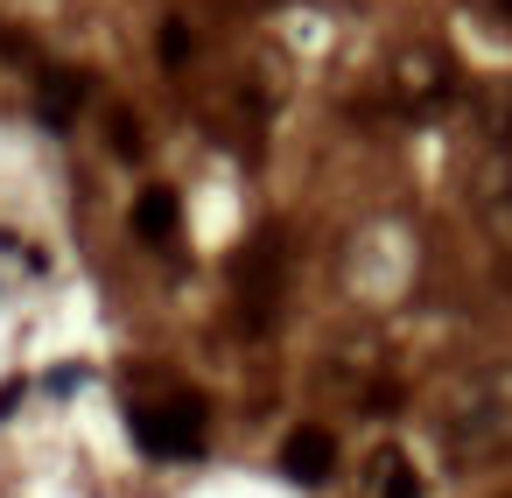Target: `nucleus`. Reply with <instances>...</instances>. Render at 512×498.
I'll return each instance as SVG.
<instances>
[{
	"label": "nucleus",
	"instance_id": "obj_1",
	"mask_svg": "<svg viewBox=\"0 0 512 498\" xmlns=\"http://www.w3.org/2000/svg\"><path fill=\"white\" fill-rule=\"evenodd\" d=\"M134 442L148 449V456H162V463H190V456H204V428H211V414H204V400L197 393H162V400H134Z\"/></svg>",
	"mask_w": 512,
	"mask_h": 498
},
{
	"label": "nucleus",
	"instance_id": "obj_2",
	"mask_svg": "<svg viewBox=\"0 0 512 498\" xmlns=\"http://www.w3.org/2000/svg\"><path fill=\"white\" fill-rule=\"evenodd\" d=\"M393 85H400V106H407V113H435V106L449 99L456 71H449V57H442V50H407Z\"/></svg>",
	"mask_w": 512,
	"mask_h": 498
},
{
	"label": "nucleus",
	"instance_id": "obj_3",
	"mask_svg": "<svg viewBox=\"0 0 512 498\" xmlns=\"http://www.w3.org/2000/svg\"><path fill=\"white\" fill-rule=\"evenodd\" d=\"M134 239L141 246H183V197L169 190V183H148L141 197H134Z\"/></svg>",
	"mask_w": 512,
	"mask_h": 498
},
{
	"label": "nucleus",
	"instance_id": "obj_4",
	"mask_svg": "<svg viewBox=\"0 0 512 498\" xmlns=\"http://www.w3.org/2000/svg\"><path fill=\"white\" fill-rule=\"evenodd\" d=\"M281 470H288L295 484H330V470H337L330 428H295V435L281 442Z\"/></svg>",
	"mask_w": 512,
	"mask_h": 498
},
{
	"label": "nucleus",
	"instance_id": "obj_5",
	"mask_svg": "<svg viewBox=\"0 0 512 498\" xmlns=\"http://www.w3.org/2000/svg\"><path fill=\"white\" fill-rule=\"evenodd\" d=\"M85 99H92L85 71H64V64H57V71H43V85H36V113H43V127H57V134L78 120V106H85Z\"/></svg>",
	"mask_w": 512,
	"mask_h": 498
},
{
	"label": "nucleus",
	"instance_id": "obj_6",
	"mask_svg": "<svg viewBox=\"0 0 512 498\" xmlns=\"http://www.w3.org/2000/svg\"><path fill=\"white\" fill-rule=\"evenodd\" d=\"M421 484H414V463L386 442V449H372V463H365V498H414Z\"/></svg>",
	"mask_w": 512,
	"mask_h": 498
},
{
	"label": "nucleus",
	"instance_id": "obj_7",
	"mask_svg": "<svg viewBox=\"0 0 512 498\" xmlns=\"http://www.w3.org/2000/svg\"><path fill=\"white\" fill-rule=\"evenodd\" d=\"M106 134H113V155L120 162H141V127H134L127 106H106Z\"/></svg>",
	"mask_w": 512,
	"mask_h": 498
},
{
	"label": "nucleus",
	"instance_id": "obj_8",
	"mask_svg": "<svg viewBox=\"0 0 512 498\" xmlns=\"http://www.w3.org/2000/svg\"><path fill=\"white\" fill-rule=\"evenodd\" d=\"M155 57H162L169 71H183V64H190V29H183V22H162V36H155Z\"/></svg>",
	"mask_w": 512,
	"mask_h": 498
},
{
	"label": "nucleus",
	"instance_id": "obj_9",
	"mask_svg": "<svg viewBox=\"0 0 512 498\" xmlns=\"http://www.w3.org/2000/svg\"><path fill=\"white\" fill-rule=\"evenodd\" d=\"M491 8H498V15H505V22H512V0H491Z\"/></svg>",
	"mask_w": 512,
	"mask_h": 498
}]
</instances>
